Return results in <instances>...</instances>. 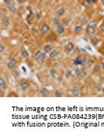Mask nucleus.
<instances>
[{
	"instance_id": "nucleus-1",
	"label": "nucleus",
	"mask_w": 104,
	"mask_h": 136,
	"mask_svg": "<svg viewBox=\"0 0 104 136\" xmlns=\"http://www.w3.org/2000/svg\"><path fill=\"white\" fill-rule=\"evenodd\" d=\"M86 62V59L82 55H80V56H78L74 60V65H84V63Z\"/></svg>"
},
{
	"instance_id": "nucleus-2",
	"label": "nucleus",
	"mask_w": 104,
	"mask_h": 136,
	"mask_svg": "<svg viewBox=\"0 0 104 136\" xmlns=\"http://www.w3.org/2000/svg\"><path fill=\"white\" fill-rule=\"evenodd\" d=\"M6 65L9 69H10V70L14 69L16 66V61L14 59V58H10V59L8 61V62H7Z\"/></svg>"
},
{
	"instance_id": "nucleus-3",
	"label": "nucleus",
	"mask_w": 104,
	"mask_h": 136,
	"mask_svg": "<svg viewBox=\"0 0 104 136\" xmlns=\"http://www.w3.org/2000/svg\"><path fill=\"white\" fill-rule=\"evenodd\" d=\"M19 87H20L22 90L25 91L29 88V87H30V83L27 81H22L19 83Z\"/></svg>"
},
{
	"instance_id": "nucleus-4",
	"label": "nucleus",
	"mask_w": 104,
	"mask_h": 136,
	"mask_svg": "<svg viewBox=\"0 0 104 136\" xmlns=\"http://www.w3.org/2000/svg\"><path fill=\"white\" fill-rule=\"evenodd\" d=\"M85 31L88 35L94 34V33H96V27H95V26H92L87 25Z\"/></svg>"
},
{
	"instance_id": "nucleus-5",
	"label": "nucleus",
	"mask_w": 104,
	"mask_h": 136,
	"mask_svg": "<svg viewBox=\"0 0 104 136\" xmlns=\"http://www.w3.org/2000/svg\"><path fill=\"white\" fill-rule=\"evenodd\" d=\"M40 31L42 34H46L50 31V27L49 25L47 24H43V25L41 26V29H40Z\"/></svg>"
},
{
	"instance_id": "nucleus-6",
	"label": "nucleus",
	"mask_w": 104,
	"mask_h": 136,
	"mask_svg": "<svg viewBox=\"0 0 104 136\" xmlns=\"http://www.w3.org/2000/svg\"><path fill=\"white\" fill-rule=\"evenodd\" d=\"M1 22H2V25L4 28H7L9 26V19L7 16H2Z\"/></svg>"
},
{
	"instance_id": "nucleus-7",
	"label": "nucleus",
	"mask_w": 104,
	"mask_h": 136,
	"mask_svg": "<svg viewBox=\"0 0 104 136\" xmlns=\"http://www.w3.org/2000/svg\"><path fill=\"white\" fill-rule=\"evenodd\" d=\"M71 92L72 95L74 96H78L79 94H80V90H79L78 87L76 86H74L71 87Z\"/></svg>"
},
{
	"instance_id": "nucleus-8",
	"label": "nucleus",
	"mask_w": 104,
	"mask_h": 136,
	"mask_svg": "<svg viewBox=\"0 0 104 136\" xmlns=\"http://www.w3.org/2000/svg\"><path fill=\"white\" fill-rule=\"evenodd\" d=\"M39 93H40V96H42V97H46V96H49V90H48V89H47L46 88H42V89L40 90Z\"/></svg>"
},
{
	"instance_id": "nucleus-9",
	"label": "nucleus",
	"mask_w": 104,
	"mask_h": 136,
	"mask_svg": "<svg viewBox=\"0 0 104 136\" xmlns=\"http://www.w3.org/2000/svg\"><path fill=\"white\" fill-rule=\"evenodd\" d=\"M6 88H7V86L6 83V81H5L3 78L1 77L0 78V89L2 90H5V89H6Z\"/></svg>"
},
{
	"instance_id": "nucleus-10",
	"label": "nucleus",
	"mask_w": 104,
	"mask_h": 136,
	"mask_svg": "<svg viewBox=\"0 0 104 136\" xmlns=\"http://www.w3.org/2000/svg\"><path fill=\"white\" fill-rule=\"evenodd\" d=\"M56 31L57 33H59V34H63V33H64L65 32V28L64 25H62V24H60L59 26H56Z\"/></svg>"
},
{
	"instance_id": "nucleus-11",
	"label": "nucleus",
	"mask_w": 104,
	"mask_h": 136,
	"mask_svg": "<svg viewBox=\"0 0 104 136\" xmlns=\"http://www.w3.org/2000/svg\"><path fill=\"white\" fill-rule=\"evenodd\" d=\"M74 44L71 42H69L66 45V47H65V49H66L67 51H68V52L72 51L74 50Z\"/></svg>"
},
{
	"instance_id": "nucleus-12",
	"label": "nucleus",
	"mask_w": 104,
	"mask_h": 136,
	"mask_svg": "<svg viewBox=\"0 0 104 136\" xmlns=\"http://www.w3.org/2000/svg\"><path fill=\"white\" fill-rule=\"evenodd\" d=\"M43 50H44V52L45 54H49L51 52V51L52 50V46L50 44H45L44 47H43Z\"/></svg>"
},
{
	"instance_id": "nucleus-13",
	"label": "nucleus",
	"mask_w": 104,
	"mask_h": 136,
	"mask_svg": "<svg viewBox=\"0 0 104 136\" xmlns=\"http://www.w3.org/2000/svg\"><path fill=\"white\" fill-rule=\"evenodd\" d=\"M58 51L56 49H52L51 51V52L49 53V57L51 58H57L58 56Z\"/></svg>"
},
{
	"instance_id": "nucleus-14",
	"label": "nucleus",
	"mask_w": 104,
	"mask_h": 136,
	"mask_svg": "<svg viewBox=\"0 0 104 136\" xmlns=\"http://www.w3.org/2000/svg\"><path fill=\"white\" fill-rule=\"evenodd\" d=\"M65 9L64 8H63V7H61V8H60V9H58L57 10H56V15L58 16H63L65 14Z\"/></svg>"
},
{
	"instance_id": "nucleus-15",
	"label": "nucleus",
	"mask_w": 104,
	"mask_h": 136,
	"mask_svg": "<svg viewBox=\"0 0 104 136\" xmlns=\"http://www.w3.org/2000/svg\"><path fill=\"white\" fill-rule=\"evenodd\" d=\"M8 9L12 13H16L17 12V8L16 7L15 5H9L8 6Z\"/></svg>"
},
{
	"instance_id": "nucleus-16",
	"label": "nucleus",
	"mask_w": 104,
	"mask_h": 136,
	"mask_svg": "<svg viewBox=\"0 0 104 136\" xmlns=\"http://www.w3.org/2000/svg\"><path fill=\"white\" fill-rule=\"evenodd\" d=\"M45 60H46V54L45 53H42V55H40L39 58H38V62H39L40 63H44Z\"/></svg>"
},
{
	"instance_id": "nucleus-17",
	"label": "nucleus",
	"mask_w": 104,
	"mask_h": 136,
	"mask_svg": "<svg viewBox=\"0 0 104 136\" xmlns=\"http://www.w3.org/2000/svg\"><path fill=\"white\" fill-rule=\"evenodd\" d=\"M91 42L94 46H96L100 43V40H99V38L97 37H92L91 39Z\"/></svg>"
},
{
	"instance_id": "nucleus-18",
	"label": "nucleus",
	"mask_w": 104,
	"mask_h": 136,
	"mask_svg": "<svg viewBox=\"0 0 104 136\" xmlns=\"http://www.w3.org/2000/svg\"><path fill=\"white\" fill-rule=\"evenodd\" d=\"M21 55H22L24 58H28L30 54H29V52L28 51V50H26L25 48H23V49L21 50Z\"/></svg>"
},
{
	"instance_id": "nucleus-19",
	"label": "nucleus",
	"mask_w": 104,
	"mask_h": 136,
	"mask_svg": "<svg viewBox=\"0 0 104 136\" xmlns=\"http://www.w3.org/2000/svg\"><path fill=\"white\" fill-rule=\"evenodd\" d=\"M42 51H41L40 50H38L37 51H36L35 53V55H34V56H33V58H34V59H35V61H38V58H39V57H40V55H42Z\"/></svg>"
},
{
	"instance_id": "nucleus-20",
	"label": "nucleus",
	"mask_w": 104,
	"mask_h": 136,
	"mask_svg": "<svg viewBox=\"0 0 104 136\" xmlns=\"http://www.w3.org/2000/svg\"><path fill=\"white\" fill-rule=\"evenodd\" d=\"M52 24L56 26V27L57 26H59L60 24H61V23H60V20L59 19H57V18H53V19H52Z\"/></svg>"
},
{
	"instance_id": "nucleus-21",
	"label": "nucleus",
	"mask_w": 104,
	"mask_h": 136,
	"mask_svg": "<svg viewBox=\"0 0 104 136\" xmlns=\"http://www.w3.org/2000/svg\"><path fill=\"white\" fill-rule=\"evenodd\" d=\"M82 30H83V28H82V26H80V25H77L75 27H74V32L77 33H81Z\"/></svg>"
},
{
	"instance_id": "nucleus-22",
	"label": "nucleus",
	"mask_w": 104,
	"mask_h": 136,
	"mask_svg": "<svg viewBox=\"0 0 104 136\" xmlns=\"http://www.w3.org/2000/svg\"><path fill=\"white\" fill-rule=\"evenodd\" d=\"M49 74H50V76H51L52 78H55L56 76V75H57L56 71L54 69H51L49 70Z\"/></svg>"
},
{
	"instance_id": "nucleus-23",
	"label": "nucleus",
	"mask_w": 104,
	"mask_h": 136,
	"mask_svg": "<svg viewBox=\"0 0 104 136\" xmlns=\"http://www.w3.org/2000/svg\"><path fill=\"white\" fill-rule=\"evenodd\" d=\"M81 4H82V6H83L87 7V6H90L91 2H89L88 0H83V1H82V2H81Z\"/></svg>"
},
{
	"instance_id": "nucleus-24",
	"label": "nucleus",
	"mask_w": 104,
	"mask_h": 136,
	"mask_svg": "<svg viewBox=\"0 0 104 136\" xmlns=\"http://www.w3.org/2000/svg\"><path fill=\"white\" fill-rule=\"evenodd\" d=\"M101 69H102V66L100 65H96L95 67H94V72H100Z\"/></svg>"
},
{
	"instance_id": "nucleus-25",
	"label": "nucleus",
	"mask_w": 104,
	"mask_h": 136,
	"mask_svg": "<svg viewBox=\"0 0 104 136\" xmlns=\"http://www.w3.org/2000/svg\"><path fill=\"white\" fill-rule=\"evenodd\" d=\"M54 96L55 97H62L63 96V94L59 90H56L55 93H54Z\"/></svg>"
},
{
	"instance_id": "nucleus-26",
	"label": "nucleus",
	"mask_w": 104,
	"mask_h": 136,
	"mask_svg": "<svg viewBox=\"0 0 104 136\" xmlns=\"http://www.w3.org/2000/svg\"><path fill=\"white\" fill-rule=\"evenodd\" d=\"M65 76H66L67 79H70L72 76V72L71 70H67L66 72V74H65Z\"/></svg>"
},
{
	"instance_id": "nucleus-27",
	"label": "nucleus",
	"mask_w": 104,
	"mask_h": 136,
	"mask_svg": "<svg viewBox=\"0 0 104 136\" xmlns=\"http://www.w3.org/2000/svg\"><path fill=\"white\" fill-rule=\"evenodd\" d=\"M87 63V65H88V67H91L92 65L94 64V61L92 60V59H88V61L86 62Z\"/></svg>"
},
{
	"instance_id": "nucleus-28",
	"label": "nucleus",
	"mask_w": 104,
	"mask_h": 136,
	"mask_svg": "<svg viewBox=\"0 0 104 136\" xmlns=\"http://www.w3.org/2000/svg\"><path fill=\"white\" fill-rule=\"evenodd\" d=\"M81 70H80L79 69H75V75L77 77H80V75H81Z\"/></svg>"
},
{
	"instance_id": "nucleus-29",
	"label": "nucleus",
	"mask_w": 104,
	"mask_h": 136,
	"mask_svg": "<svg viewBox=\"0 0 104 136\" xmlns=\"http://www.w3.org/2000/svg\"><path fill=\"white\" fill-rule=\"evenodd\" d=\"M5 50V46L3 45V44H0V52H3Z\"/></svg>"
},
{
	"instance_id": "nucleus-30",
	"label": "nucleus",
	"mask_w": 104,
	"mask_h": 136,
	"mask_svg": "<svg viewBox=\"0 0 104 136\" xmlns=\"http://www.w3.org/2000/svg\"><path fill=\"white\" fill-rule=\"evenodd\" d=\"M4 2H5V4H6V5H10L11 4V2H13V0H3Z\"/></svg>"
},
{
	"instance_id": "nucleus-31",
	"label": "nucleus",
	"mask_w": 104,
	"mask_h": 136,
	"mask_svg": "<svg viewBox=\"0 0 104 136\" xmlns=\"http://www.w3.org/2000/svg\"><path fill=\"white\" fill-rule=\"evenodd\" d=\"M85 76V72H84V71H81V75H80V77L79 78H83Z\"/></svg>"
},
{
	"instance_id": "nucleus-32",
	"label": "nucleus",
	"mask_w": 104,
	"mask_h": 136,
	"mask_svg": "<svg viewBox=\"0 0 104 136\" xmlns=\"http://www.w3.org/2000/svg\"><path fill=\"white\" fill-rule=\"evenodd\" d=\"M16 2H17L19 4H23L26 2V0H16Z\"/></svg>"
},
{
	"instance_id": "nucleus-33",
	"label": "nucleus",
	"mask_w": 104,
	"mask_h": 136,
	"mask_svg": "<svg viewBox=\"0 0 104 136\" xmlns=\"http://www.w3.org/2000/svg\"><path fill=\"white\" fill-rule=\"evenodd\" d=\"M100 30H101V32L104 33V23L103 24L102 26H101V27H100Z\"/></svg>"
},
{
	"instance_id": "nucleus-34",
	"label": "nucleus",
	"mask_w": 104,
	"mask_h": 136,
	"mask_svg": "<svg viewBox=\"0 0 104 136\" xmlns=\"http://www.w3.org/2000/svg\"><path fill=\"white\" fill-rule=\"evenodd\" d=\"M89 2H91V3H96V2H97V0H88Z\"/></svg>"
},
{
	"instance_id": "nucleus-35",
	"label": "nucleus",
	"mask_w": 104,
	"mask_h": 136,
	"mask_svg": "<svg viewBox=\"0 0 104 136\" xmlns=\"http://www.w3.org/2000/svg\"><path fill=\"white\" fill-rule=\"evenodd\" d=\"M36 16H37V18L38 19H39L41 17V13H38L37 14H36Z\"/></svg>"
},
{
	"instance_id": "nucleus-36",
	"label": "nucleus",
	"mask_w": 104,
	"mask_h": 136,
	"mask_svg": "<svg viewBox=\"0 0 104 136\" xmlns=\"http://www.w3.org/2000/svg\"><path fill=\"white\" fill-rule=\"evenodd\" d=\"M101 66H102V69H104V62H102V63H101Z\"/></svg>"
},
{
	"instance_id": "nucleus-37",
	"label": "nucleus",
	"mask_w": 104,
	"mask_h": 136,
	"mask_svg": "<svg viewBox=\"0 0 104 136\" xmlns=\"http://www.w3.org/2000/svg\"><path fill=\"white\" fill-rule=\"evenodd\" d=\"M101 2H102V4L104 6V0H101Z\"/></svg>"
},
{
	"instance_id": "nucleus-38",
	"label": "nucleus",
	"mask_w": 104,
	"mask_h": 136,
	"mask_svg": "<svg viewBox=\"0 0 104 136\" xmlns=\"http://www.w3.org/2000/svg\"><path fill=\"white\" fill-rule=\"evenodd\" d=\"M102 92L104 93V87H103V89H102Z\"/></svg>"
}]
</instances>
